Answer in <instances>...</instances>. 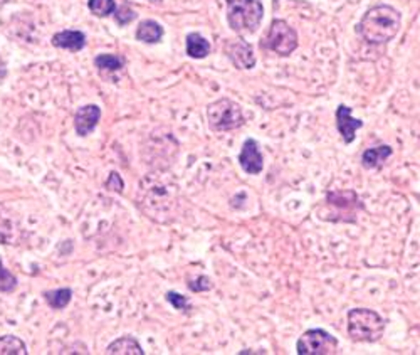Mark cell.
<instances>
[{
  "label": "cell",
  "instance_id": "484cf974",
  "mask_svg": "<svg viewBox=\"0 0 420 355\" xmlns=\"http://www.w3.org/2000/svg\"><path fill=\"white\" fill-rule=\"evenodd\" d=\"M123 187H125V182H123V179H121V175L118 174V172H111L108 177V181H106V189L115 190V192L121 194L123 192Z\"/></svg>",
  "mask_w": 420,
  "mask_h": 355
},
{
  "label": "cell",
  "instance_id": "7c38bea8",
  "mask_svg": "<svg viewBox=\"0 0 420 355\" xmlns=\"http://www.w3.org/2000/svg\"><path fill=\"white\" fill-rule=\"evenodd\" d=\"M54 48L68 49L71 53H80L86 46V34L81 30H61L51 39Z\"/></svg>",
  "mask_w": 420,
  "mask_h": 355
},
{
  "label": "cell",
  "instance_id": "3957f363",
  "mask_svg": "<svg viewBox=\"0 0 420 355\" xmlns=\"http://www.w3.org/2000/svg\"><path fill=\"white\" fill-rule=\"evenodd\" d=\"M323 206H327L328 210L318 212L321 221L343 224H356V216L360 210H365V204L355 190H329L325 196Z\"/></svg>",
  "mask_w": 420,
  "mask_h": 355
},
{
  "label": "cell",
  "instance_id": "603a6c76",
  "mask_svg": "<svg viewBox=\"0 0 420 355\" xmlns=\"http://www.w3.org/2000/svg\"><path fill=\"white\" fill-rule=\"evenodd\" d=\"M17 288V278L9 270L3 268L2 260H0V291L2 293H12Z\"/></svg>",
  "mask_w": 420,
  "mask_h": 355
},
{
  "label": "cell",
  "instance_id": "cb8c5ba5",
  "mask_svg": "<svg viewBox=\"0 0 420 355\" xmlns=\"http://www.w3.org/2000/svg\"><path fill=\"white\" fill-rule=\"evenodd\" d=\"M187 286L188 290L194 291V293H206V291H210L212 288H214V283H212L209 276L200 275L195 280H192V282H188Z\"/></svg>",
  "mask_w": 420,
  "mask_h": 355
},
{
  "label": "cell",
  "instance_id": "8fae6325",
  "mask_svg": "<svg viewBox=\"0 0 420 355\" xmlns=\"http://www.w3.org/2000/svg\"><path fill=\"white\" fill-rule=\"evenodd\" d=\"M101 120V108L98 104H84L74 115V130L80 136L93 134Z\"/></svg>",
  "mask_w": 420,
  "mask_h": 355
},
{
  "label": "cell",
  "instance_id": "ffe728a7",
  "mask_svg": "<svg viewBox=\"0 0 420 355\" xmlns=\"http://www.w3.org/2000/svg\"><path fill=\"white\" fill-rule=\"evenodd\" d=\"M88 9L96 17H108L116 10V0H88Z\"/></svg>",
  "mask_w": 420,
  "mask_h": 355
},
{
  "label": "cell",
  "instance_id": "5bb4252c",
  "mask_svg": "<svg viewBox=\"0 0 420 355\" xmlns=\"http://www.w3.org/2000/svg\"><path fill=\"white\" fill-rule=\"evenodd\" d=\"M185 51L187 56L192 57V60H203L210 54L212 46L202 34L190 33L185 39Z\"/></svg>",
  "mask_w": 420,
  "mask_h": 355
},
{
  "label": "cell",
  "instance_id": "6da1fadb",
  "mask_svg": "<svg viewBox=\"0 0 420 355\" xmlns=\"http://www.w3.org/2000/svg\"><path fill=\"white\" fill-rule=\"evenodd\" d=\"M402 26V14L395 7L387 3L370 7L356 26L358 34L365 39V42L374 46L387 44L399 34Z\"/></svg>",
  "mask_w": 420,
  "mask_h": 355
},
{
  "label": "cell",
  "instance_id": "7402d4cb",
  "mask_svg": "<svg viewBox=\"0 0 420 355\" xmlns=\"http://www.w3.org/2000/svg\"><path fill=\"white\" fill-rule=\"evenodd\" d=\"M113 15H115V21H116L118 26H128V24H131V22L136 19V12L131 9V6H129V3H127V2L121 3L120 7L116 6V10L113 12Z\"/></svg>",
  "mask_w": 420,
  "mask_h": 355
},
{
  "label": "cell",
  "instance_id": "5b68a950",
  "mask_svg": "<svg viewBox=\"0 0 420 355\" xmlns=\"http://www.w3.org/2000/svg\"><path fill=\"white\" fill-rule=\"evenodd\" d=\"M207 122L212 131H232L246 125V116L241 104L230 98L215 100L207 107Z\"/></svg>",
  "mask_w": 420,
  "mask_h": 355
},
{
  "label": "cell",
  "instance_id": "e0dca14e",
  "mask_svg": "<svg viewBox=\"0 0 420 355\" xmlns=\"http://www.w3.org/2000/svg\"><path fill=\"white\" fill-rule=\"evenodd\" d=\"M125 64H127V60L123 56H116V54H100V56L94 57V66L103 76L121 71Z\"/></svg>",
  "mask_w": 420,
  "mask_h": 355
},
{
  "label": "cell",
  "instance_id": "277c9868",
  "mask_svg": "<svg viewBox=\"0 0 420 355\" xmlns=\"http://www.w3.org/2000/svg\"><path fill=\"white\" fill-rule=\"evenodd\" d=\"M227 22L239 36L254 34L264 17V7L261 0H226Z\"/></svg>",
  "mask_w": 420,
  "mask_h": 355
},
{
  "label": "cell",
  "instance_id": "30bf717a",
  "mask_svg": "<svg viewBox=\"0 0 420 355\" xmlns=\"http://www.w3.org/2000/svg\"><path fill=\"white\" fill-rule=\"evenodd\" d=\"M363 127V122L351 116V108L347 104H340L336 108V128H338L341 138L347 145H350L356 138V131Z\"/></svg>",
  "mask_w": 420,
  "mask_h": 355
},
{
  "label": "cell",
  "instance_id": "ac0fdd59",
  "mask_svg": "<svg viewBox=\"0 0 420 355\" xmlns=\"http://www.w3.org/2000/svg\"><path fill=\"white\" fill-rule=\"evenodd\" d=\"M46 303L54 310H64L73 300V290L71 288H59V290H49L44 291Z\"/></svg>",
  "mask_w": 420,
  "mask_h": 355
},
{
  "label": "cell",
  "instance_id": "8992f818",
  "mask_svg": "<svg viewBox=\"0 0 420 355\" xmlns=\"http://www.w3.org/2000/svg\"><path fill=\"white\" fill-rule=\"evenodd\" d=\"M261 46L271 53H276L277 56L286 57L298 48V33L282 19H274Z\"/></svg>",
  "mask_w": 420,
  "mask_h": 355
},
{
  "label": "cell",
  "instance_id": "44dd1931",
  "mask_svg": "<svg viewBox=\"0 0 420 355\" xmlns=\"http://www.w3.org/2000/svg\"><path fill=\"white\" fill-rule=\"evenodd\" d=\"M165 300H167V302L170 303V305L174 307L175 310L183 311L185 315L190 313L192 307H190V303H188V298L185 295L179 293V291L170 290V291H167V293H165Z\"/></svg>",
  "mask_w": 420,
  "mask_h": 355
},
{
  "label": "cell",
  "instance_id": "52a82bcc",
  "mask_svg": "<svg viewBox=\"0 0 420 355\" xmlns=\"http://www.w3.org/2000/svg\"><path fill=\"white\" fill-rule=\"evenodd\" d=\"M340 342L335 335L323 329L306 330L296 343L298 355H335Z\"/></svg>",
  "mask_w": 420,
  "mask_h": 355
},
{
  "label": "cell",
  "instance_id": "2e32d148",
  "mask_svg": "<svg viewBox=\"0 0 420 355\" xmlns=\"http://www.w3.org/2000/svg\"><path fill=\"white\" fill-rule=\"evenodd\" d=\"M165 30L162 24H158L156 21L147 19V21H141L138 29H136V39L145 44H156V42L162 41Z\"/></svg>",
  "mask_w": 420,
  "mask_h": 355
},
{
  "label": "cell",
  "instance_id": "4fadbf2b",
  "mask_svg": "<svg viewBox=\"0 0 420 355\" xmlns=\"http://www.w3.org/2000/svg\"><path fill=\"white\" fill-rule=\"evenodd\" d=\"M104 352L108 355H145V350L141 349L140 342L131 335L116 338L115 342L106 347Z\"/></svg>",
  "mask_w": 420,
  "mask_h": 355
},
{
  "label": "cell",
  "instance_id": "9c48e42d",
  "mask_svg": "<svg viewBox=\"0 0 420 355\" xmlns=\"http://www.w3.org/2000/svg\"><path fill=\"white\" fill-rule=\"evenodd\" d=\"M239 163L241 169L249 175L261 174L264 169V157H262L261 147H259L257 140L247 138L242 145L241 154H239Z\"/></svg>",
  "mask_w": 420,
  "mask_h": 355
},
{
  "label": "cell",
  "instance_id": "ba28073f",
  "mask_svg": "<svg viewBox=\"0 0 420 355\" xmlns=\"http://www.w3.org/2000/svg\"><path fill=\"white\" fill-rule=\"evenodd\" d=\"M226 54L237 69H253L256 66V54H254L253 44L242 39L227 42Z\"/></svg>",
  "mask_w": 420,
  "mask_h": 355
},
{
  "label": "cell",
  "instance_id": "d4e9b609",
  "mask_svg": "<svg viewBox=\"0 0 420 355\" xmlns=\"http://www.w3.org/2000/svg\"><path fill=\"white\" fill-rule=\"evenodd\" d=\"M12 239V226L10 221L7 219V216L0 214V243L10 244Z\"/></svg>",
  "mask_w": 420,
  "mask_h": 355
},
{
  "label": "cell",
  "instance_id": "7a4b0ae2",
  "mask_svg": "<svg viewBox=\"0 0 420 355\" xmlns=\"http://www.w3.org/2000/svg\"><path fill=\"white\" fill-rule=\"evenodd\" d=\"M348 337L353 342L375 343L385 334L387 320L370 308H353L348 311Z\"/></svg>",
  "mask_w": 420,
  "mask_h": 355
},
{
  "label": "cell",
  "instance_id": "d6986e66",
  "mask_svg": "<svg viewBox=\"0 0 420 355\" xmlns=\"http://www.w3.org/2000/svg\"><path fill=\"white\" fill-rule=\"evenodd\" d=\"M27 345L15 335L0 337V355H27Z\"/></svg>",
  "mask_w": 420,
  "mask_h": 355
},
{
  "label": "cell",
  "instance_id": "4316f807",
  "mask_svg": "<svg viewBox=\"0 0 420 355\" xmlns=\"http://www.w3.org/2000/svg\"><path fill=\"white\" fill-rule=\"evenodd\" d=\"M148 2H152V3H162V0H148Z\"/></svg>",
  "mask_w": 420,
  "mask_h": 355
},
{
  "label": "cell",
  "instance_id": "9a60e30c",
  "mask_svg": "<svg viewBox=\"0 0 420 355\" xmlns=\"http://www.w3.org/2000/svg\"><path fill=\"white\" fill-rule=\"evenodd\" d=\"M394 154L390 145H380L374 148H367L362 154V167L367 170L378 169L383 165V162H387V158Z\"/></svg>",
  "mask_w": 420,
  "mask_h": 355
}]
</instances>
